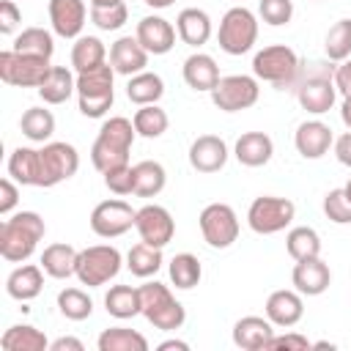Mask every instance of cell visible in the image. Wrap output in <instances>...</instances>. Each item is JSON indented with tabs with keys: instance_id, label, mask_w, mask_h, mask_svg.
Instances as JSON below:
<instances>
[{
	"instance_id": "6da1fadb",
	"label": "cell",
	"mask_w": 351,
	"mask_h": 351,
	"mask_svg": "<svg viewBox=\"0 0 351 351\" xmlns=\"http://www.w3.org/2000/svg\"><path fill=\"white\" fill-rule=\"evenodd\" d=\"M134 137H137V129L129 118L123 115H112L101 123L96 140H93V148H90V162L99 173H107L112 167H121V165H129V154H132V145H134Z\"/></svg>"
},
{
	"instance_id": "7a4b0ae2",
	"label": "cell",
	"mask_w": 351,
	"mask_h": 351,
	"mask_svg": "<svg viewBox=\"0 0 351 351\" xmlns=\"http://www.w3.org/2000/svg\"><path fill=\"white\" fill-rule=\"evenodd\" d=\"M47 225L36 211H16L0 225V255L8 263H25L38 241L44 239Z\"/></svg>"
},
{
	"instance_id": "3957f363",
	"label": "cell",
	"mask_w": 351,
	"mask_h": 351,
	"mask_svg": "<svg viewBox=\"0 0 351 351\" xmlns=\"http://www.w3.org/2000/svg\"><path fill=\"white\" fill-rule=\"evenodd\" d=\"M115 101V69L101 63L77 74V107L85 118H101Z\"/></svg>"
},
{
	"instance_id": "277c9868",
	"label": "cell",
	"mask_w": 351,
	"mask_h": 351,
	"mask_svg": "<svg viewBox=\"0 0 351 351\" xmlns=\"http://www.w3.org/2000/svg\"><path fill=\"white\" fill-rule=\"evenodd\" d=\"M140 296H143V315L151 326H156L162 332H176L184 326L186 310L165 282L151 280V282L140 285Z\"/></svg>"
},
{
	"instance_id": "5b68a950",
	"label": "cell",
	"mask_w": 351,
	"mask_h": 351,
	"mask_svg": "<svg viewBox=\"0 0 351 351\" xmlns=\"http://www.w3.org/2000/svg\"><path fill=\"white\" fill-rule=\"evenodd\" d=\"M299 55L288 44H269L255 52L252 58V74L263 82H271L274 88H288L299 80Z\"/></svg>"
},
{
	"instance_id": "8992f818",
	"label": "cell",
	"mask_w": 351,
	"mask_h": 351,
	"mask_svg": "<svg viewBox=\"0 0 351 351\" xmlns=\"http://www.w3.org/2000/svg\"><path fill=\"white\" fill-rule=\"evenodd\" d=\"M217 41H219V49L228 52V55L250 52L255 47V41H258V16L244 5L228 8L225 16L219 19Z\"/></svg>"
},
{
	"instance_id": "52a82bcc",
	"label": "cell",
	"mask_w": 351,
	"mask_h": 351,
	"mask_svg": "<svg viewBox=\"0 0 351 351\" xmlns=\"http://www.w3.org/2000/svg\"><path fill=\"white\" fill-rule=\"evenodd\" d=\"M121 263H123V258L112 244H93V247L80 250L74 277L88 288H99L118 277Z\"/></svg>"
},
{
	"instance_id": "ba28073f",
	"label": "cell",
	"mask_w": 351,
	"mask_h": 351,
	"mask_svg": "<svg viewBox=\"0 0 351 351\" xmlns=\"http://www.w3.org/2000/svg\"><path fill=\"white\" fill-rule=\"evenodd\" d=\"M296 217V206L288 197H277V195H261L250 203L247 208V225L261 233V236H271L285 230Z\"/></svg>"
},
{
	"instance_id": "9c48e42d",
	"label": "cell",
	"mask_w": 351,
	"mask_h": 351,
	"mask_svg": "<svg viewBox=\"0 0 351 351\" xmlns=\"http://www.w3.org/2000/svg\"><path fill=\"white\" fill-rule=\"evenodd\" d=\"M49 69H52L49 58L22 55V52H14V49H3L0 52V80L5 85H14V88H38L47 80Z\"/></svg>"
},
{
	"instance_id": "30bf717a",
	"label": "cell",
	"mask_w": 351,
	"mask_h": 351,
	"mask_svg": "<svg viewBox=\"0 0 351 351\" xmlns=\"http://www.w3.org/2000/svg\"><path fill=\"white\" fill-rule=\"evenodd\" d=\"M38 165H41L38 186L49 189L69 181L80 170V154L71 143H44L38 148Z\"/></svg>"
},
{
	"instance_id": "8fae6325",
	"label": "cell",
	"mask_w": 351,
	"mask_h": 351,
	"mask_svg": "<svg viewBox=\"0 0 351 351\" xmlns=\"http://www.w3.org/2000/svg\"><path fill=\"white\" fill-rule=\"evenodd\" d=\"M258 96H261L258 77H250V74H228V77H219L217 88L211 90V101L222 112L250 110L258 101Z\"/></svg>"
},
{
	"instance_id": "7c38bea8",
	"label": "cell",
	"mask_w": 351,
	"mask_h": 351,
	"mask_svg": "<svg viewBox=\"0 0 351 351\" xmlns=\"http://www.w3.org/2000/svg\"><path fill=\"white\" fill-rule=\"evenodd\" d=\"M200 233L203 241L214 250H228L239 239V217L228 203H208L200 211Z\"/></svg>"
},
{
	"instance_id": "4fadbf2b",
	"label": "cell",
	"mask_w": 351,
	"mask_h": 351,
	"mask_svg": "<svg viewBox=\"0 0 351 351\" xmlns=\"http://www.w3.org/2000/svg\"><path fill=\"white\" fill-rule=\"evenodd\" d=\"M134 217H137V211L126 200L110 197V200H101L90 211V230L99 239H118L134 228Z\"/></svg>"
},
{
	"instance_id": "5bb4252c",
	"label": "cell",
	"mask_w": 351,
	"mask_h": 351,
	"mask_svg": "<svg viewBox=\"0 0 351 351\" xmlns=\"http://www.w3.org/2000/svg\"><path fill=\"white\" fill-rule=\"evenodd\" d=\"M296 99L302 104V110L313 112V115H324L332 110L335 99H337V88H335V71L329 69H318L310 77L296 82Z\"/></svg>"
},
{
	"instance_id": "9a60e30c",
	"label": "cell",
	"mask_w": 351,
	"mask_h": 351,
	"mask_svg": "<svg viewBox=\"0 0 351 351\" xmlns=\"http://www.w3.org/2000/svg\"><path fill=\"white\" fill-rule=\"evenodd\" d=\"M134 230L140 233V241L151 244V247H167L176 236V222L170 217V211L165 206L156 203H145L143 208H137L134 217Z\"/></svg>"
},
{
	"instance_id": "2e32d148",
	"label": "cell",
	"mask_w": 351,
	"mask_h": 351,
	"mask_svg": "<svg viewBox=\"0 0 351 351\" xmlns=\"http://www.w3.org/2000/svg\"><path fill=\"white\" fill-rule=\"evenodd\" d=\"M176 27L165 19V16H156V14H148L137 22V41L145 47L148 55H167L173 47H176Z\"/></svg>"
},
{
	"instance_id": "e0dca14e",
	"label": "cell",
	"mask_w": 351,
	"mask_h": 351,
	"mask_svg": "<svg viewBox=\"0 0 351 351\" xmlns=\"http://www.w3.org/2000/svg\"><path fill=\"white\" fill-rule=\"evenodd\" d=\"M88 19V8L82 0H49V25L60 38H80Z\"/></svg>"
},
{
	"instance_id": "ac0fdd59",
	"label": "cell",
	"mask_w": 351,
	"mask_h": 351,
	"mask_svg": "<svg viewBox=\"0 0 351 351\" xmlns=\"http://www.w3.org/2000/svg\"><path fill=\"white\" fill-rule=\"evenodd\" d=\"M291 282L302 296H321L332 282V271L321 261V255L304 258V261H296V266L291 271Z\"/></svg>"
},
{
	"instance_id": "d6986e66",
	"label": "cell",
	"mask_w": 351,
	"mask_h": 351,
	"mask_svg": "<svg viewBox=\"0 0 351 351\" xmlns=\"http://www.w3.org/2000/svg\"><path fill=\"white\" fill-rule=\"evenodd\" d=\"M228 162V145L217 134H200L189 145V165L197 173H219Z\"/></svg>"
},
{
	"instance_id": "ffe728a7",
	"label": "cell",
	"mask_w": 351,
	"mask_h": 351,
	"mask_svg": "<svg viewBox=\"0 0 351 351\" xmlns=\"http://www.w3.org/2000/svg\"><path fill=\"white\" fill-rule=\"evenodd\" d=\"M110 66H112L115 74H121V77H134V74L145 71V66H148V52H145V47L137 41V36H121V38L110 47Z\"/></svg>"
},
{
	"instance_id": "44dd1931",
	"label": "cell",
	"mask_w": 351,
	"mask_h": 351,
	"mask_svg": "<svg viewBox=\"0 0 351 351\" xmlns=\"http://www.w3.org/2000/svg\"><path fill=\"white\" fill-rule=\"evenodd\" d=\"M304 315V302H302V293L293 288H280V291H271L269 299H266V318L274 324V326H296Z\"/></svg>"
},
{
	"instance_id": "7402d4cb",
	"label": "cell",
	"mask_w": 351,
	"mask_h": 351,
	"mask_svg": "<svg viewBox=\"0 0 351 351\" xmlns=\"http://www.w3.org/2000/svg\"><path fill=\"white\" fill-rule=\"evenodd\" d=\"M293 145L304 159H321L329 151V145H335V134L324 121H304L296 126Z\"/></svg>"
},
{
	"instance_id": "603a6c76",
	"label": "cell",
	"mask_w": 351,
	"mask_h": 351,
	"mask_svg": "<svg viewBox=\"0 0 351 351\" xmlns=\"http://www.w3.org/2000/svg\"><path fill=\"white\" fill-rule=\"evenodd\" d=\"M274 337V324L263 315H244L233 324V343L241 351H266Z\"/></svg>"
},
{
	"instance_id": "cb8c5ba5",
	"label": "cell",
	"mask_w": 351,
	"mask_h": 351,
	"mask_svg": "<svg viewBox=\"0 0 351 351\" xmlns=\"http://www.w3.org/2000/svg\"><path fill=\"white\" fill-rule=\"evenodd\" d=\"M181 74H184V82H186L192 90H197V93H211V90L217 88V82H219V66H217V60H214L211 55H206V52H192V55L184 60Z\"/></svg>"
},
{
	"instance_id": "d4e9b609",
	"label": "cell",
	"mask_w": 351,
	"mask_h": 351,
	"mask_svg": "<svg viewBox=\"0 0 351 351\" xmlns=\"http://www.w3.org/2000/svg\"><path fill=\"white\" fill-rule=\"evenodd\" d=\"M44 269H41V263L36 266V263H22V266H16L8 277H5V293L11 296V299H16V302H30V299H36L38 293H41V288H44Z\"/></svg>"
},
{
	"instance_id": "484cf974",
	"label": "cell",
	"mask_w": 351,
	"mask_h": 351,
	"mask_svg": "<svg viewBox=\"0 0 351 351\" xmlns=\"http://www.w3.org/2000/svg\"><path fill=\"white\" fill-rule=\"evenodd\" d=\"M176 30H178V38L189 47H203L211 33H214V25H211V16L203 11V8H184L178 16H176Z\"/></svg>"
},
{
	"instance_id": "4316f807",
	"label": "cell",
	"mask_w": 351,
	"mask_h": 351,
	"mask_svg": "<svg viewBox=\"0 0 351 351\" xmlns=\"http://www.w3.org/2000/svg\"><path fill=\"white\" fill-rule=\"evenodd\" d=\"M233 154L244 167H263L274 154V143L266 132H244L236 140Z\"/></svg>"
},
{
	"instance_id": "83f0119b",
	"label": "cell",
	"mask_w": 351,
	"mask_h": 351,
	"mask_svg": "<svg viewBox=\"0 0 351 351\" xmlns=\"http://www.w3.org/2000/svg\"><path fill=\"white\" fill-rule=\"evenodd\" d=\"M77 250L66 241H55L49 247H44L41 252V269L52 277V280H66L71 274H77Z\"/></svg>"
},
{
	"instance_id": "f1b7e54d",
	"label": "cell",
	"mask_w": 351,
	"mask_h": 351,
	"mask_svg": "<svg viewBox=\"0 0 351 351\" xmlns=\"http://www.w3.org/2000/svg\"><path fill=\"white\" fill-rule=\"evenodd\" d=\"M36 90L44 104H63L71 99V93H77V77L66 66H52L47 80Z\"/></svg>"
},
{
	"instance_id": "f546056e",
	"label": "cell",
	"mask_w": 351,
	"mask_h": 351,
	"mask_svg": "<svg viewBox=\"0 0 351 351\" xmlns=\"http://www.w3.org/2000/svg\"><path fill=\"white\" fill-rule=\"evenodd\" d=\"M8 176L22 186H38L41 181V165H38V148L19 145L8 156Z\"/></svg>"
},
{
	"instance_id": "4dcf8cb0",
	"label": "cell",
	"mask_w": 351,
	"mask_h": 351,
	"mask_svg": "<svg viewBox=\"0 0 351 351\" xmlns=\"http://www.w3.org/2000/svg\"><path fill=\"white\" fill-rule=\"evenodd\" d=\"M0 348L3 351H47L49 348V340L33 324H14V326H8L3 332Z\"/></svg>"
},
{
	"instance_id": "1f68e13d",
	"label": "cell",
	"mask_w": 351,
	"mask_h": 351,
	"mask_svg": "<svg viewBox=\"0 0 351 351\" xmlns=\"http://www.w3.org/2000/svg\"><path fill=\"white\" fill-rule=\"evenodd\" d=\"M104 310L118 318V321H126V318H134L143 313V296H140V288H132V285H112L104 296Z\"/></svg>"
},
{
	"instance_id": "d6a6232c",
	"label": "cell",
	"mask_w": 351,
	"mask_h": 351,
	"mask_svg": "<svg viewBox=\"0 0 351 351\" xmlns=\"http://www.w3.org/2000/svg\"><path fill=\"white\" fill-rule=\"evenodd\" d=\"M101 63H107V49H104V41L99 36H80V38H74L71 66H74L77 74L90 71V69H96Z\"/></svg>"
},
{
	"instance_id": "836d02e7",
	"label": "cell",
	"mask_w": 351,
	"mask_h": 351,
	"mask_svg": "<svg viewBox=\"0 0 351 351\" xmlns=\"http://www.w3.org/2000/svg\"><path fill=\"white\" fill-rule=\"evenodd\" d=\"M126 96H129V101H134L137 107H143V104H156V101L165 96V82H162V77L154 74V71H140V74L129 77V82H126Z\"/></svg>"
},
{
	"instance_id": "e575fe53",
	"label": "cell",
	"mask_w": 351,
	"mask_h": 351,
	"mask_svg": "<svg viewBox=\"0 0 351 351\" xmlns=\"http://www.w3.org/2000/svg\"><path fill=\"white\" fill-rule=\"evenodd\" d=\"M19 129L30 143H49L55 134V115L47 107H27L19 118Z\"/></svg>"
},
{
	"instance_id": "d590c367",
	"label": "cell",
	"mask_w": 351,
	"mask_h": 351,
	"mask_svg": "<svg viewBox=\"0 0 351 351\" xmlns=\"http://www.w3.org/2000/svg\"><path fill=\"white\" fill-rule=\"evenodd\" d=\"M167 184V173L159 162L143 159L134 165V195L137 197H156Z\"/></svg>"
},
{
	"instance_id": "8d00e7d4",
	"label": "cell",
	"mask_w": 351,
	"mask_h": 351,
	"mask_svg": "<svg viewBox=\"0 0 351 351\" xmlns=\"http://www.w3.org/2000/svg\"><path fill=\"white\" fill-rule=\"evenodd\" d=\"M162 250L159 247H151V244H145V241H140V244H134L129 252H126V266H129V271L134 274V277H140V280H148V277H154L159 269H162Z\"/></svg>"
},
{
	"instance_id": "74e56055",
	"label": "cell",
	"mask_w": 351,
	"mask_h": 351,
	"mask_svg": "<svg viewBox=\"0 0 351 351\" xmlns=\"http://www.w3.org/2000/svg\"><path fill=\"white\" fill-rule=\"evenodd\" d=\"M99 351H148V340L137 329L110 326L99 335Z\"/></svg>"
},
{
	"instance_id": "f35d334b",
	"label": "cell",
	"mask_w": 351,
	"mask_h": 351,
	"mask_svg": "<svg viewBox=\"0 0 351 351\" xmlns=\"http://www.w3.org/2000/svg\"><path fill=\"white\" fill-rule=\"evenodd\" d=\"M167 274H170V282L178 291H189V288H195L200 282L203 266L192 252H178V255H173V261L167 266Z\"/></svg>"
},
{
	"instance_id": "ab89813d",
	"label": "cell",
	"mask_w": 351,
	"mask_h": 351,
	"mask_svg": "<svg viewBox=\"0 0 351 351\" xmlns=\"http://www.w3.org/2000/svg\"><path fill=\"white\" fill-rule=\"evenodd\" d=\"M14 52L22 55H36V58H52L55 52V38L49 30L44 27H25L16 38H14Z\"/></svg>"
},
{
	"instance_id": "60d3db41",
	"label": "cell",
	"mask_w": 351,
	"mask_h": 351,
	"mask_svg": "<svg viewBox=\"0 0 351 351\" xmlns=\"http://www.w3.org/2000/svg\"><path fill=\"white\" fill-rule=\"evenodd\" d=\"M285 250L293 261L315 258V255H321V236H318V230H313L307 225L291 228L288 236H285Z\"/></svg>"
},
{
	"instance_id": "b9f144b4",
	"label": "cell",
	"mask_w": 351,
	"mask_h": 351,
	"mask_svg": "<svg viewBox=\"0 0 351 351\" xmlns=\"http://www.w3.org/2000/svg\"><path fill=\"white\" fill-rule=\"evenodd\" d=\"M132 123H134V129H137L140 137L156 140V137H162V134L167 132L170 118H167V112H165L159 104H143V107L134 112Z\"/></svg>"
},
{
	"instance_id": "7bdbcfd3",
	"label": "cell",
	"mask_w": 351,
	"mask_h": 351,
	"mask_svg": "<svg viewBox=\"0 0 351 351\" xmlns=\"http://www.w3.org/2000/svg\"><path fill=\"white\" fill-rule=\"evenodd\" d=\"M58 310L69 321H85L93 313V299L82 288H63L58 293Z\"/></svg>"
},
{
	"instance_id": "ee69618b",
	"label": "cell",
	"mask_w": 351,
	"mask_h": 351,
	"mask_svg": "<svg viewBox=\"0 0 351 351\" xmlns=\"http://www.w3.org/2000/svg\"><path fill=\"white\" fill-rule=\"evenodd\" d=\"M324 52L329 60L343 63L346 58H351V19H337L324 41Z\"/></svg>"
},
{
	"instance_id": "f6af8a7d",
	"label": "cell",
	"mask_w": 351,
	"mask_h": 351,
	"mask_svg": "<svg viewBox=\"0 0 351 351\" xmlns=\"http://www.w3.org/2000/svg\"><path fill=\"white\" fill-rule=\"evenodd\" d=\"M129 19V8L126 3H115V5H90V22L99 27V30H118L123 27Z\"/></svg>"
},
{
	"instance_id": "bcb514c9",
	"label": "cell",
	"mask_w": 351,
	"mask_h": 351,
	"mask_svg": "<svg viewBox=\"0 0 351 351\" xmlns=\"http://www.w3.org/2000/svg\"><path fill=\"white\" fill-rule=\"evenodd\" d=\"M324 214L335 225H351V200H348V195H346L343 186L329 189L324 195Z\"/></svg>"
},
{
	"instance_id": "7dc6e473",
	"label": "cell",
	"mask_w": 351,
	"mask_h": 351,
	"mask_svg": "<svg viewBox=\"0 0 351 351\" xmlns=\"http://www.w3.org/2000/svg\"><path fill=\"white\" fill-rule=\"evenodd\" d=\"M258 14L266 25L282 27L293 16V3L291 0H258Z\"/></svg>"
},
{
	"instance_id": "c3c4849f",
	"label": "cell",
	"mask_w": 351,
	"mask_h": 351,
	"mask_svg": "<svg viewBox=\"0 0 351 351\" xmlns=\"http://www.w3.org/2000/svg\"><path fill=\"white\" fill-rule=\"evenodd\" d=\"M101 176H104V186L112 195H118V197L134 195V165H121V167H112Z\"/></svg>"
},
{
	"instance_id": "681fc988",
	"label": "cell",
	"mask_w": 351,
	"mask_h": 351,
	"mask_svg": "<svg viewBox=\"0 0 351 351\" xmlns=\"http://www.w3.org/2000/svg\"><path fill=\"white\" fill-rule=\"evenodd\" d=\"M307 351V348H313V343L304 337V335H299V332H288V335H274L271 340H269V346H266V351Z\"/></svg>"
},
{
	"instance_id": "f907efd6",
	"label": "cell",
	"mask_w": 351,
	"mask_h": 351,
	"mask_svg": "<svg viewBox=\"0 0 351 351\" xmlns=\"http://www.w3.org/2000/svg\"><path fill=\"white\" fill-rule=\"evenodd\" d=\"M16 203H19V186H16V181L8 176V178L0 181V214L8 217V214L16 208Z\"/></svg>"
},
{
	"instance_id": "816d5d0a",
	"label": "cell",
	"mask_w": 351,
	"mask_h": 351,
	"mask_svg": "<svg viewBox=\"0 0 351 351\" xmlns=\"http://www.w3.org/2000/svg\"><path fill=\"white\" fill-rule=\"evenodd\" d=\"M19 22H22V14H19L16 3L14 0H0V33L3 36L14 33Z\"/></svg>"
},
{
	"instance_id": "f5cc1de1",
	"label": "cell",
	"mask_w": 351,
	"mask_h": 351,
	"mask_svg": "<svg viewBox=\"0 0 351 351\" xmlns=\"http://www.w3.org/2000/svg\"><path fill=\"white\" fill-rule=\"evenodd\" d=\"M335 88L343 96H351V58H346L337 69H335Z\"/></svg>"
},
{
	"instance_id": "db71d44e",
	"label": "cell",
	"mask_w": 351,
	"mask_h": 351,
	"mask_svg": "<svg viewBox=\"0 0 351 351\" xmlns=\"http://www.w3.org/2000/svg\"><path fill=\"white\" fill-rule=\"evenodd\" d=\"M335 156H337L340 165L351 167V129L335 140Z\"/></svg>"
},
{
	"instance_id": "11a10c76",
	"label": "cell",
	"mask_w": 351,
	"mask_h": 351,
	"mask_svg": "<svg viewBox=\"0 0 351 351\" xmlns=\"http://www.w3.org/2000/svg\"><path fill=\"white\" fill-rule=\"evenodd\" d=\"M82 348L85 346L77 337H58V340L49 343V351H82Z\"/></svg>"
},
{
	"instance_id": "9f6ffc18",
	"label": "cell",
	"mask_w": 351,
	"mask_h": 351,
	"mask_svg": "<svg viewBox=\"0 0 351 351\" xmlns=\"http://www.w3.org/2000/svg\"><path fill=\"white\" fill-rule=\"evenodd\" d=\"M156 348L159 351H189V343H184V340H165Z\"/></svg>"
},
{
	"instance_id": "6f0895ef",
	"label": "cell",
	"mask_w": 351,
	"mask_h": 351,
	"mask_svg": "<svg viewBox=\"0 0 351 351\" xmlns=\"http://www.w3.org/2000/svg\"><path fill=\"white\" fill-rule=\"evenodd\" d=\"M340 118H343L346 129H351V96H343V104H340Z\"/></svg>"
},
{
	"instance_id": "680465c9",
	"label": "cell",
	"mask_w": 351,
	"mask_h": 351,
	"mask_svg": "<svg viewBox=\"0 0 351 351\" xmlns=\"http://www.w3.org/2000/svg\"><path fill=\"white\" fill-rule=\"evenodd\" d=\"M145 5H151V8H170L176 0H143Z\"/></svg>"
},
{
	"instance_id": "91938a15",
	"label": "cell",
	"mask_w": 351,
	"mask_h": 351,
	"mask_svg": "<svg viewBox=\"0 0 351 351\" xmlns=\"http://www.w3.org/2000/svg\"><path fill=\"white\" fill-rule=\"evenodd\" d=\"M313 348H329V351H335L337 346H335V343H329V340H318V343H313Z\"/></svg>"
},
{
	"instance_id": "94428289",
	"label": "cell",
	"mask_w": 351,
	"mask_h": 351,
	"mask_svg": "<svg viewBox=\"0 0 351 351\" xmlns=\"http://www.w3.org/2000/svg\"><path fill=\"white\" fill-rule=\"evenodd\" d=\"M121 0H90V5H115Z\"/></svg>"
},
{
	"instance_id": "6125c7cd",
	"label": "cell",
	"mask_w": 351,
	"mask_h": 351,
	"mask_svg": "<svg viewBox=\"0 0 351 351\" xmlns=\"http://www.w3.org/2000/svg\"><path fill=\"white\" fill-rule=\"evenodd\" d=\"M343 189H346V195H348V200H351V181H348V184H346Z\"/></svg>"
}]
</instances>
